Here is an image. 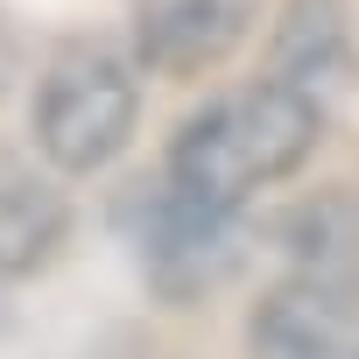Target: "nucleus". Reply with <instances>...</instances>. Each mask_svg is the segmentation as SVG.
Here are the masks:
<instances>
[{
    "instance_id": "obj_5",
    "label": "nucleus",
    "mask_w": 359,
    "mask_h": 359,
    "mask_svg": "<svg viewBox=\"0 0 359 359\" xmlns=\"http://www.w3.org/2000/svg\"><path fill=\"white\" fill-rule=\"evenodd\" d=\"M64 226H71V212H64V198L50 191V176H36L29 155L0 148V268H8V275L43 268V261L57 254Z\"/></svg>"
},
{
    "instance_id": "obj_3",
    "label": "nucleus",
    "mask_w": 359,
    "mask_h": 359,
    "mask_svg": "<svg viewBox=\"0 0 359 359\" xmlns=\"http://www.w3.org/2000/svg\"><path fill=\"white\" fill-rule=\"evenodd\" d=\"M127 226H134L141 268H148V282H155L162 296H191V289L219 282L233 219H226V212H205V205H191V198H176L169 176H162V184H141V191L127 198Z\"/></svg>"
},
{
    "instance_id": "obj_4",
    "label": "nucleus",
    "mask_w": 359,
    "mask_h": 359,
    "mask_svg": "<svg viewBox=\"0 0 359 359\" xmlns=\"http://www.w3.org/2000/svg\"><path fill=\"white\" fill-rule=\"evenodd\" d=\"M254 29V0H155L141 8L134 57L162 78H198L219 71Z\"/></svg>"
},
{
    "instance_id": "obj_6",
    "label": "nucleus",
    "mask_w": 359,
    "mask_h": 359,
    "mask_svg": "<svg viewBox=\"0 0 359 359\" xmlns=\"http://www.w3.org/2000/svg\"><path fill=\"white\" fill-rule=\"evenodd\" d=\"M0 324H8V268H0Z\"/></svg>"
},
{
    "instance_id": "obj_1",
    "label": "nucleus",
    "mask_w": 359,
    "mask_h": 359,
    "mask_svg": "<svg viewBox=\"0 0 359 359\" xmlns=\"http://www.w3.org/2000/svg\"><path fill=\"white\" fill-rule=\"evenodd\" d=\"M317 134H324L317 92L275 71V78L219 92L205 113H191L176 127V141H169L162 176H169L176 198L233 219L247 198L275 191L282 176H296L317 155Z\"/></svg>"
},
{
    "instance_id": "obj_2",
    "label": "nucleus",
    "mask_w": 359,
    "mask_h": 359,
    "mask_svg": "<svg viewBox=\"0 0 359 359\" xmlns=\"http://www.w3.org/2000/svg\"><path fill=\"white\" fill-rule=\"evenodd\" d=\"M141 120V78L134 57H120L113 43H64L36 85V155L57 176H99Z\"/></svg>"
}]
</instances>
